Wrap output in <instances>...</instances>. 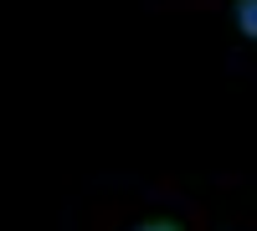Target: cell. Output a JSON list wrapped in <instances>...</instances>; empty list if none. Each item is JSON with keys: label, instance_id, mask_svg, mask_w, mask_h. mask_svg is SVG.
I'll return each mask as SVG.
<instances>
[{"label": "cell", "instance_id": "7a4b0ae2", "mask_svg": "<svg viewBox=\"0 0 257 231\" xmlns=\"http://www.w3.org/2000/svg\"><path fill=\"white\" fill-rule=\"evenodd\" d=\"M134 231H185V221H175V216H155V221H139Z\"/></svg>", "mask_w": 257, "mask_h": 231}, {"label": "cell", "instance_id": "6da1fadb", "mask_svg": "<svg viewBox=\"0 0 257 231\" xmlns=\"http://www.w3.org/2000/svg\"><path fill=\"white\" fill-rule=\"evenodd\" d=\"M231 16H237V31L252 41V36H257V0H237V6H231Z\"/></svg>", "mask_w": 257, "mask_h": 231}]
</instances>
